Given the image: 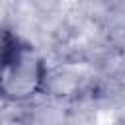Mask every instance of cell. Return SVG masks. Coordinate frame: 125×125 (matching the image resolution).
<instances>
[{"mask_svg": "<svg viewBox=\"0 0 125 125\" xmlns=\"http://www.w3.org/2000/svg\"><path fill=\"white\" fill-rule=\"evenodd\" d=\"M47 66L41 55L25 41L0 64V98L27 102L43 90Z\"/></svg>", "mask_w": 125, "mask_h": 125, "instance_id": "6da1fadb", "label": "cell"}, {"mask_svg": "<svg viewBox=\"0 0 125 125\" xmlns=\"http://www.w3.org/2000/svg\"><path fill=\"white\" fill-rule=\"evenodd\" d=\"M20 45H21V39H20L14 31H10V29H6V27H0V64H2Z\"/></svg>", "mask_w": 125, "mask_h": 125, "instance_id": "7a4b0ae2", "label": "cell"}]
</instances>
